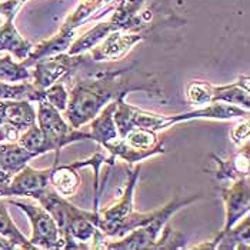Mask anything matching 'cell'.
<instances>
[{"mask_svg": "<svg viewBox=\"0 0 250 250\" xmlns=\"http://www.w3.org/2000/svg\"><path fill=\"white\" fill-rule=\"evenodd\" d=\"M52 188L63 197H72L80 186V176L76 167L70 166H59L53 163L52 173L49 179Z\"/></svg>", "mask_w": 250, "mask_h": 250, "instance_id": "22", "label": "cell"}, {"mask_svg": "<svg viewBox=\"0 0 250 250\" xmlns=\"http://www.w3.org/2000/svg\"><path fill=\"white\" fill-rule=\"evenodd\" d=\"M231 140L236 145H242L243 142L249 140V119H245L243 125H239L237 127H234L231 130Z\"/></svg>", "mask_w": 250, "mask_h": 250, "instance_id": "28", "label": "cell"}, {"mask_svg": "<svg viewBox=\"0 0 250 250\" xmlns=\"http://www.w3.org/2000/svg\"><path fill=\"white\" fill-rule=\"evenodd\" d=\"M132 92H143L147 96L166 102L153 73L140 70L136 63H132L117 70H103L92 77L79 79L69 93V103L63 116L72 127L80 129L95 119L106 104Z\"/></svg>", "mask_w": 250, "mask_h": 250, "instance_id": "1", "label": "cell"}, {"mask_svg": "<svg viewBox=\"0 0 250 250\" xmlns=\"http://www.w3.org/2000/svg\"><path fill=\"white\" fill-rule=\"evenodd\" d=\"M145 3L146 0H120L113 9L112 18L99 23L73 40L67 53L82 55L113 32L142 33L150 40L160 29H173L186 24V20L177 18L170 10L167 0H156L145 12H140Z\"/></svg>", "mask_w": 250, "mask_h": 250, "instance_id": "2", "label": "cell"}, {"mask_svg": "<svg viewBox=\"0 0 250 250\" xmlns=\"http://www.w3.org/2000/svg\"><path fill=\"white\" fill-rule=\"evenodd\" d=\"M36 123V110L29 100H0V143L18 142Z\"/></svg>", "mask_w": 250, "mask_h": 250, "instance_id": "13", "label": "cell"}, {"mask_svg": "<svg viewBox=\"0 0 250 250\" xmlns=\"http://www.w3.org/2000/svg\"><path fill=\"white\" fill-rule=\"evenodd\" d=\"M13 20L6 19L0 26V52H7L21 62L32 53L35 46L18 32Z\"/></svg>", "mask_w": 250, "mask_h": 250, "instance_id": "20", "label": "cell"}, {"mask_svg": "<svg viewBox=\"0 0 250 250\" xmlns=\"http://www.w3.org/2000/svg\"><path fill=\"white\" fill-rule=\"evenodd\" d=\"M18 143L20 146H23L24 149H27L29 152H33L35 154H38V157L40 154L47 153L50 152L47 142L44 139V136L42 133V130L39 129V126L35 123L32 125L29 129H26L18 139Z\"/></svg>", "mask_w": 250, "mask_h": 250, "instance_id": "25", "label": "cell"}, {"mask_svg": "<svg viewBox=\"0 0 250 250\" xmlns=\"http://www.w3.org/2000/svg\"><path fill=\"white\" fill-rule=\"evenodd\" d=\"M10 179H12V176L3 172V169L0 167V197H4V192H6L7 185L10 183Z\"/></svg>", "mask_w": 250, "mask_h": 250, "instance_id": "29", "label": "cell"}, {"mask_svg": "<svg viewBox=\"0 0 250 250\" xmlns=\"http://www.w3.org/2000/svg\"><path fill=\"white\" fill-rule=\"evenodd\" d=\"M59 112H64L69 103V92L62 82H56L44 89V97Z\"/></svg>", "mask_w": 250, "mask_h": 250, "instance_id": "26", "label": "cell"}, {"mask_svg": "<svg viewBox=\"0 0 250 250\" xmlns=\"http://www.w3.org/2000/svg\"><path fill=\"white\" fill-rule=\"evenodd\" d=\"M250 217L246 216L237 228H231L225 234L214 237L212 242L194 246L193 249H222L249 250L250 249Z\"/></svg>", "mask_w": 250, "mask_h": 250, "instance_id": "18", "label": "cell"}, {"mask_svg": "<svg viewBox=\"0 0 250 250\" xmlns=\"http://www.w3.org/2000/svg\"><path fill=\"white\" fill-rule=\"evenodd\" d=\"M104 149H107L113 157H119L129 165L165 153L163 139L159 137L157 132L142 127L130 129L123 137H117L107 143Z\"/></svg>", "mask_w": 250, "mask_h": 250, "instance_id": "9", "label": "cell"}, {"mask_svg": "<svg viewBox=\"0 0 250 250\" xmlns=\"http://www.w3.org/2000/svg\"><path fill=\"white\" fill-rule=\"evenodd\" d=\"M162 239H159L157 243V250H173L182 249L185 246V236L180 231L172 229L167 223L163 228Z\"/></svg>", "mask_w": 250, "mask_h": 250, "instance_id": "27", "label": "cell"}, {"mask_svg": "<svg viewBox=\"0 0 250 250\" xmlns=\"http://www.w3.org/2000/svg\"><path fill=\"white\" fill-rule=\"evenodd\" d=\"M36 157L38 154L29 152L18 142L0 143V167L12 177Z\"/></svg>", "mask_w": 250, "mask_h": 250, "instance_id": "21", "label": "cell"}, {"mask_svg": "<svg viewBox=\"0 0 250 250\" xmlns=\"http://www.w3.org/2000/svg\"><path fill=\"white\" fill-rule=\"evenodd\" d=\"M32 77V73L27 67L21 63H16L10 55L0 56V82L15 83V82H24Z\"/></svg>", "mask_w": 250, "mask_h": 250, "instance_id": "24", "label": "cell"}, {"mask_svg": "<svg viewBox=\"0 0 250 250\" xmlns=\"http://www.w3.org/2000/svg\"><path fill=\"white\" fill-rule=\"evenodd\" d=\"M7 203L19 208L29 217L32 226L30 243L40 249H64V242L60 236L56 222L38 200L7 197Z\"/></svg>", "mask_w": 250, "mask_h": 250, "instance_id": "10", "label": "cell"}, {"mask_svg": "<svg viewBox=\"0 0 250 250\" xmlns=\"http://www.w3.org/2000/svg\"><path fill=\"white\" fill-rule=\"evenodd\" d=\"M217 190L220 193V197L225 202L226 206V217H225V226L222 231L216 236H222L226 231H229L250 210V186L249 176L237 179L231 182L228 188L219 186Z\"/></svg>", "mask_w": 250, "mask_h": 250, "instance_id": "14", "label": "cell"}, {"mask_svg": "<svg viewBox=\"0 0 250 250\" xmlns=\"http://www.w3.org/2000/svg\"><path fill=\"white\" fill-rule=\"evenodd\" d=\"M202 199V194H192V196H174L173 199L163 208L159 209V214L133 231L127 233L117 242H106L103 249L109 250H157L159 234L162 233L165 225L174 213L180 209L192 205Z\"/></svg>", "mask_w": 250, "mask_h": 250, "instance_id": "6", "label": "cell"}, {"mask_svg": "<svg viewBox=\"0 0 250 250\" xmlns=\"http://www.w3.org/2000/svg\"><path fill=\"white\" fill-rule=\"evenodd\" d=\"M84 63V56L82 55H69V53H56L52 56L39 59L35 62L33 67V86L39 90H44L50 84L70 77L77 69Z\"/></svg>", "mask_w": 250, "mask_h": 250, "instance_id": "12", "label": "cell"}, {"mask_svg": "<svg viewBox=\"0 0 250 250\" xmlns=\"http://www.w3.org/2000/svg\"><path fill=\"white\" fill-rule=\"evenodd\" d=\"M249 76H239L231 84L213 86L205 80H192L186 86V99L189 104L196 107H203L210 103H228L249 110L250 89Z\"/></svg>", "mask_w": 250, "mask_h": 250, "instance_id": "7", "label": "cell"}, {"mask_svg": "<svg viewBox=\"0 0 250 250\" xmlns=\"http://www.w3.org/2000/svg\"><path fill=\"white\" fill-rule=\"evenodd\" d=\"M249 140L245 145H240V149L234 154H231L229 160H222L216 156L213 159L217 163V170L214 172V177L217 182H234L242 177H248L250 173V157H249Z\"/></svg>", "mask_w": 250, "mask_h": 250, "instance_id": "17", "label": "cell"}, {"mask_svg": "<svg viewBox=\"0 0 250 250\" xmlns=\"http://www.w3.org/2000/svg\"><path fill=\"white\" fill-rule=\"evenodd\" d=\"M119 1L120 0H77L76 9L66 18L58 33L40 42L36 47H33L32 53L20 63L30 69L39 59L66 52L73 43L77 27L89 20H97L106 16L115 9Z\"/></svg>", "mask_w": 250, "mask_h": 250, "instance_id": "4", "label": "cell"}, {"mask_svg": "<svg viewBox=\"0 0 250 250\" xmlns=\"http://www.w3.org/2000/svg\"><path fill=\"white\" fill-rule=\"evenodd\" d=\"M116 106H117V99L110 102L109 104H106L100 112L99 115L92 119L90 122V136H92V140L97 142L99 145H102L103 147L116 140L119 137V132H117V127H116L115 123V112Z\"/></svg>", "mask_w": 250, "mask_h": 250, "instance_id": "19", "label": "cell"}, {"mask_svg": "<svg viewBox=\"0 0 250 250\" xmlns=\"http://www.w3.org/2000/svg\"><path fill=\"white\" fill-rule=\"evenodd\" d=\"M236 117L249 119V110H245L234 104L217 102V103H210L208 106L199 107L196 110L186 112V113L160 115V113L139 109L133 104H129L125 100V97H119L115 112V123L119 132V137H123L130 129H135V127L160 132L182 122H190V120H197V119L231 120Z\"/></svg>", "mask_w": 250, "mask_h": 250, "instance_id": "3", "label": "cell"}, {"mask_svg": "<svg viewBox=\"0 0 250 250\" xmlns=\"http://www.w3.org/2000/svg\"><path fill=\"white\" fill-rule=\"evenodd\" d=\"M36 200L47 212L50 213V216L56 222L59 233L64 242V249H80L76 242H73L70 239L69 230H70L72 225L79 219L90 217V219H96L97 220V210L89 212V210H83V209L77 208L67 200V197L60 196L52 188V185H49L43 192L40 193Z\"/></svg>", "mask_w": 250, "mask_h": 250, "instance_id": "11", "label": "cell"}, {"mask_svg": "<svg viewBox=\"0 0 250 250\" xmlns=\"http://www.w3.org/2000/svg\"><path fill=\"white\" fill-rule=\"evenodd\" d=\"M36 125L44 136L50 152H55V163L59 165L60 150L75 142L89 140L92 136L89 132L79 130L66 123L63 116L60 115L56 107H53L46 99L38 100V113H36Z\"/></svg>", "mask_w": 250, "mask_h": 250, "instance_id": "8", "label": "cell"}, {"mask_svg": "<svg viewBox=\"0 0 250 250\" xmlns=\"http://www.w3.org/2000/svg\"><path fill=\"white\" fill-rule=\"evenodd\" d=\"M0 236L7 239L15 248L26 250H36L38 248L30 243V240L19 230V228L12 220L7 212V206L4 200H0Z\"/></svg>", "mask_w": 250, "mask_h": 250, "instance_id": "23", "label": "cell"}, {"mask_svg": "<svg viewBox=\"0 0 250 250\" xmlns=\"http://www.w3.org/2000/svg\"><path fill=\"white\" fill-rule=\"evenodd\" d=\"M149 40L142 33H130V32H113L109 36L97 43L90 49V55L95 62H109V60H120L135 47L139 42Z\"/></svg>", "mask_w": 250, "mask_h": 250, "instance_id": "16", "label": "cell"}, {"mask_svg": "<svg viewBox=\"0 0 250 250\" xmlns=\"http://www.w3.org/2000/svg\"><path fill=\"white\" fill-rule=\"evenodd\" d=\"M50 173H52V167L39 170L26 165L20 172L10 179V183L7 185L4 192V197L23 196L36 200L39 194L50 185L49 182Z\"/></svg>", "mask_w": 250, "mask_h": 250, "instance_id": "15", "label": "cell"}, {"mask_svg": "<svg viewBox=\"0 0 250 250\" xmlns=\"http://www.w3.org/2000/svg\"><path fill=\"white\" fill-rule=\"evenodd\" d=\"M16 249L7 239H4L3 236H0V250H13Z\"/></svg>", "mask_w": 250, "mask_h": 250, "instance_id": "30", "label": "cell"}, {"mask_svg": "<svg viewBox=\"0 0 250 250\" xmlns=\"http://www.w3.org/2000/svg\"><path fill=\"white\" fill-rule=\"evenodd\" d=\"M140 174V165L127 169V182L122 197L103 210H97V229L104 237H123L140 226H145L159 214L153 212L140 213L133 209V194Z\"/></svg>", "mask_w": 250, "mask_h": 250, "instance_id": "5", "label": "cell"}]
</instances>
